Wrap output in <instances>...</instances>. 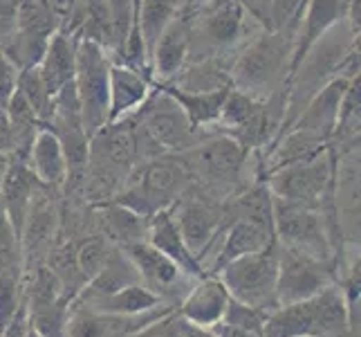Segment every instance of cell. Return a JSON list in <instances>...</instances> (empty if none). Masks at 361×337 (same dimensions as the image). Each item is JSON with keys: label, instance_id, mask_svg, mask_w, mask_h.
Masks as SVG:
<instances>
[{"label": "cell", "instance_id": "1", "mask_svg": "<svg viewBox=\"0 0 361 337\" xmlns=\"http://www.w3.org/2000/svg\"><path fill=\"white\" fill-rule=\"evenodd\" d=\"M345 331L350 315L339 283L303 302L276 306L263 324V337H337Z\"/></svg>", "mask_w": 361, "mask_h": 337}, {"label": "cell", "instance_id": "2", "mask_svg": "<svg viewBox=\"0 0 361 337\" xmlns=\"http://www.w3.org/2000/svg\"><path fill=\"white\" fill-rule=\"evenodd\" d=\"M294 39L279 32H260L229 70L231 88L263 102L288 83L292 68Z\"/></svg>", "mask_w": 361, "mask_h": 337}, {"label": "cell", "instance_id": "3", "mask_svg": "<svg viewBox=\"0 0 361 337\" xmlns=\"http://www.w3.org/2000/svg\"><path fill=\"white\" fill-rule=\"evenodd\" d=\"M189 180V171L182 167L178 158L159 155L140 162L113 201L148 220L157 211L176 205L184 196Z\"/></svg>", "mask_w": 361, "mask_h": 337}, {"label": "cell", "instance_id": "4", "mask_svg": "<svg viewBox=\"0 0 361 337\" xmlns=\"http://www.w3.org/2000/svg\"><path fill=\"white\" fill-rule=\"evenodd\" d=\"M274 241L294 254L314 259L319 264H334L332 232L339 227L332 216L319 209L301 207L271 196Z\"/></svg>", "mask_w": 361, "mask_h": 337}, {"label": "cell", "instance_id": "5", "mask_svg": "<svg viewBox=\"0 0 361 337\" xmlns=\"http://www.w3.org/2000/svg\"><path fill=\"white\" fill-rule=\"evenodd\" d=\"M274 198L288 201L301 207L319 209L323 214L334 216V151L328 146L326 153H321L301 165H292L269 173L263 180ZM339 225V223H337Z\"/></svg>", "mask_w": 361, "mask_h": 337}, {"label": "cell", "instance_id": "6", "mask_svg": "<svg viewBox=\"0 0 361 337\" xmlns=\"http://www.w3.org/2000/svg\"><path fill=\"white\" fill-rule=\"evenodd\" d=\"M216 277L227 288L229 297L260 313H271L279 306L276 279H279V245L274 241L265 249L245 254L222 266Z\"/></svg>", "mask_w": 361, "mask_h": 337}, {"label": "cell", "instance_id": "7", "mask_svg": "<svg viewBox=\"0 0 361 337\" xmlns=\"http://www.w3.org/2000/svg\"><path fill=\"white\" fill-rule=\"evenodd\" d=\"M113 59L94 41H77V72H74V90L79 97L83 131L92 137L108 124V81Z\"/></svg>", "mask_w": 361, "mask_h": 337}, {"label": "cell", "instance_id": "8", "mask_svg": "<svg viewBox=\"0 0 361 337\" xmlns=\"http://www.w3.org/2000/svg\"><path fill=\"white\" fill-rule=\"evenodd\" d=\"M130 117L140 124V129L151 137L153 144L161 148V153L178 155L211 137L209 131L193 126L184 110L161 88L148 95L142 108Z\"/></svg>", "mask_w": 361, "mask_h": 337}, {"label": "cell", "instance_id": "9", "mask_svg": "<svg viewBox=\"0 0 361 337\" xmlns=\"http://www.w3.org/2000/svg\"><path fill=\"white\" fill-rule=\"evenodd\" d=\"M249 151L229 135H211L176 158L189 176H197L211 189H233L240 182Z\"/></svg>", "mask_w": 361, "mask_h": 337}, {"label": "cell", "instance_id": "10", "mask_svg": "<svg viewBox=\"0 0 361 337\" xmlns=\"http://www.w3.org/2000/svg\"><path fill=\"white\" fill-rule=\"evenodd\" d=\"M189 14H193V18H189L191 39L197 36V45L211 52L238 43L249 16L240 0H204Z\"/></svg>", "mask_w": 361, "mask_h": 337}, {"label": "cell", "instance_id": "11", "mask_svg": "<svg viewBox=\"0 0 361 337\" xmlns=\"http://www.w3.org/2000/svg\"><path fill=\"white\" fill-rule=\"evenodd\" d=\"M123 252L135 264L140 272V281L148 290L155 292L161 302L166 304L169 297H182L191 290L195 277L184 272L176 261H171L164 252H159L148 241H137L130 245H123Z\"/></svg>", "mask_w": 361, "mask_h": 337}, {"label": "cell", "instance_id": "12", "mask_svg": "<svg viewBox=\"0 0 361 337\" xmlns=\"http://www.w3.org/2000/svg\"><path fill=\"white\" fill-rule=\"evenodd\" d=\"M334 283V264H319L314 259L294 254L279 247V279L276 299L279 306L303 302L326 290Z\"/></svg>", "mask_w": 361, "mask_h": 337}, {"label": "cell", "instance_id": "13", "mask_svg": "<svg viewBox=\"0 0 361 337\" xmlns=\"http://www.w3.org/2000/svg\"><path fill=\"white\" fill-rule=\"evenodd\" d=\"M171 214L178 225V232L182 236L184 245L189 247V252L202 264V256L207 249L214 245L216 234L222 232L225 216H222L214 205L197 201V198L186 201L184 196L171 207Z\"/></svg>", "mask_w": 361, "mask_h": 337}, {"label": "cell", "instance_id": "14", "mask_svg": "<svg viewBox=\"0 0 361 337\" xmlns=\"http://www.w3.org/2000/svg\"><path fill=\"white\" fill-rule=\"evenodd\" d=\"M191 54V28L184 11L178 16L159 36L151 54V79L155 83H169L184 70L186 59Z\"/></svg>", "mask_w": 361, "mask_h": 337}, {"label": "cell", "instance_id": "15", "mask_svg": "<svg viewBox=\"0 0 361 337\" xmlns=\"http://www.w3.org/2000/svg\"><path fill=\"white\" fill-rule=\"evenodd\" d=\"M153 93V79L123 64L110 66L108 81V124L135 115Z\"/></svg>", "mask_w": 361, "mask_h": 337}, {"label": "cell", "instance_id": "16", "mask_svg": "<svg viewBox=\"0 0 361 337\" xmlns=\"http://www.w3.org/2000/svg\"><path fill=\"white\" fill-rule=\"evenodd\" d=\"M41 182L36 180L32 169L25 160H11L7 169V176L0 187V207H3L9 225L14 227L16 236L20 239L25 218L30 214V207L34 203L36 194L41 191Z\"/></svg>", "mask_w": 361, "mask_h": 337}, {"label": "cell", "instance_id": "17", "mask_svg": "<svg viewBox=\"0 0 361 337\" xmlns=\"http://www.w3.org/2000/svg\"><path fill=\"white\" fill-rule=\"evenodd\" d=\"M348 83H350V79L345 77H334L332 81H328L305 104V108L298 112V117L294 119L290 129H303L330 144L334 124H337V115H339L341 97L348 88Z\"/></svg>", "mask_w": 361, "mask_h": 337}, {"label": "cell", "instance_id": "18", "mask_svg": "<svg viewBox=\"0 0 361 337\" xmlns=\"http://www.w3.org/2000/svg\"><path fill=\"white\" fill-rule=\"evenodd\" d=\"M25 162H27L36 180L47 189H59L68 182V160L63 146H61L56 133L47 129L45 124H41V129L36 131Z\"/></svg>", "mask_w": 361, "mask_h": 337}, {"label": "cell", "instance_id": "19", "mask_svg": "<svg viewBox=\"0 0 361 337\" xmlns=\"http://www.w3.org/2000/svg\"><path fill=\"white\" fill-rule=\"evenodd\" d=\"M227 302L229 292L216 274L214 277H200L184 295L180 315L197 326H214L225 315Z\"/></svg>", "mask_w": 361, "mask_h": 337}, {"label": "cell", "instance_id": "20", "mask_svg": "<svg viewBox=\"0 0 361 337\" xmlns=\"http://www.w3.org/2000/svg\"><path fill=\"white\" fill-rule=\"evenodd\" d=\"M348 0H307L305 14L298 25L296 39H294V52H292V68L305 57V52L312 47L332 25L345 18ZM290 68V72H292Z\"/></svg>", "mask_w": 361, "mask_h": 337}, {"label": "cell", "instance_id": "21", "mask_svg": "<svg viewBox=\"0 0 361 337\" xmlns=\"http://www.w3.org/2000/svg\"><path fill=\"white\" fill-rule=\"evenodd\" d=\"M59 227V211L54 201L47 194V187H41L36 194L34 203L30 207V214L25 218L23 232H20V252L23 259H30L34 252H43V249L52 247L54 234Z\"/></svg>", "mask_w": 361, "mask_h": 337}, {"label": "cell", "instance_id": "22", "mask_svg": "<svg viewBox=\"0 0 361 337\" xmlns=\"http://www.w3.org/2000/svg\"><path fill=\"white\" fill-rule=\"evenodd\" d=\"M77 36L66 34L61 30L49 36L45 54L39 64V72L52 97L74 81V72H77Z\"/></svg>", "mask_w": 361, "mask_h": 337}, {"label": "cell", "instance_id": "23", "mask_svg": "<svg viewBox=\"0 0 361 337\" xmlns=\"http://www.w3.org/2000/svg\"><path fill=\"white\" fill-rule=\"evenodd\" d=\"M146 241L153 247H157L159 252H164L171 261H176L184 272L191 274V277H195V279L204 277L202 264L189 252V247H186L182 241V236L178 232V225H176V220H173L171 207L161 209L155 216L148 218Z\"/></svg>", "mask_w": 361, "mask_h": 337}, {"label": "cell", "instance_id": "24", "mask_svg": "<svg viewBox=\"0 0 361 337\" xmlns=\"http://www.w3.org/2000/svg\"><path fill=\"white\" fill-rule=\"evenodd\" d=\"M271 243H274V232H269L263 225L245 218H233L231 225L225 227V236H222V243L218 247L216 261L211 268H214V272H218L229 261L258 252V249H265Z\"/></svg>", "mask_w": 361, "mask_h": 337}, {"label": "cell", "instance_id": "25", "mask_svg": "<svg viewBox=\"0 0 361 337\" xmlns=\"http://www.w3.org/2000/svg\"><path fill=\"white\" fill-rule=\"evenodd\" d=\"M83 306H88L97 313L104 315H121V317H133V315H144L148 310H155L159 306H166L161 299L146 288L144 283H133L121 288L117 292L102 295V297H88V299H74Z\"/></svg>", "mask_w": 361, "mask_h": 337}, {"label": "cell", "instance_id": "26", "mask_svg": "<svg viewBox=\"0 0 361 337\" xmlns=\"http://www.w3.org/2000/svg\"><path fill=\"white\" fill-rule=\"evenodd\" d=\"M173 102H176L184 115L189 117L193 126L209 131V126H216V122L220 117V108L225 102L227 90H211V93H193V90H182L173 83H157Z\"/></svg>", "mask_w": 361, "mask_h": 337}, {"label": "cell", "instance_id": "27", "mask_svg": "<svg viewBox=\"0 0 361 337\" xmlns=\"http://www.w3.org/2000/svg\"><path fill=\"white\" fill-rule=\"evenodd\" d=\"M133 283H142L140 281V272H137L135 264L128 259V254L123 252H110L104 268L99 270L94 277L83 285L79 290V295L74 299H88V297H102V295H110L117 292L121 288Z\"/></svg>", "mask_w": 361, "mask_h": 337}, {"label": "cell", "instance_id": "28", "mask_svg": "<svg viewBox=\"0 0 361 337\" xmlns=\"http://www.w3.org/2000/svg\"><path fill=\"white\" fill-rule=\"evenodd\" d=\"M176 0H135V25L140 30L148 59L153 54V47L159 41V36L178 16Z\"/></svg>", "mask_w": 361, "mask_h": 337}, {"label": "cell", "instance_id": "29", "mask_svg": "<svg viewBox=\"0 0 361 337\" xmlns=\"http://www.w3.org/2000/svg\"><path fill=\"white\" fill-rule=\"evenodd\" d=\"M102 218L106 225V234L110 239L119 241L121 245H130L137 241H146V230L148 220L142 218L140 214H135L133 209L123 207L115 201L102 203Z\"/></svg>", "mask_w": 361, "mask_h": 337}, {"label": "cell", "instance_id": "30", "mask_svg": "<svg viewBox=\"0 0 361 337\" xmlns=\"http://www.w3.org/2000/svg\"><path fill=\"white\" fill-rule=\"evenodd\" d=\"M231 214L233 218H245L267 227L274 232V209H271V191L267 184L260 180L258 184L249 187L243 194H238L231 201Z\"/></svg>", "mask_w": 361, "mask_h": 337}, {"label": "cell", "instance_id": "31", "mask_svg": "<svg viewBox=\"0 0 361 337\" xmlns=\"http://www.w3.org/2000/svg\"><path fill=\"white\" fill-rule=\"evenodd\" d=\"M72 297H61L49 304H27L30 331L39 337H63Z\"/></svg>", "mask_w": 361, "mask_h": 337}, {"label": "cell", "instance_id": "32", "mask_svg": "<svg viewBox=\"0 0 361 337\" xmlns=\"http://www.w3.org/2000/svg\"><path fill=\"white\" fill-rule=\"evenodd\" d=\"M16 90L25 97L34 110V115L39 117L41 124H47V119L52 117V106H54V97L49 95L47 85L39 72V66L34 68H25L18 72V81H16Z\"/></svg>", "mask_w": 361, "mask_h": 337}, {"label": "cell", "instance_id": "33", "mask_svg": "<svg viewBox=\"0 0 361 337\" xmlns=\"http://www.w3.org/2000/svg\"><path fill=\"white\" fill-rule=\"evenodd\" d=\"M307 0H269L265 32H279L296 39L298 25L305 14Z\"/></svg>", "mask_w": 361, "mask_h": 337}, {"label": "cell", "instance_id": "34", "mask_svg": "<svg viewBox=\"0 0 361 337\" xmlns=\"http://www.w3.org/2000/svg\"><path fill=\"white\" fill-rule=\"evenodd\" d=\"M47 268L56 274L61 283H63L66 292L70 290V285L74 290H81L85 285L81 272L77 268V261H74V245L72 243H61V245L49 247Z\"/></svg>", "mask_w": 361, "mask_h": 337}, {"label": "cell", "instance_id": "35", "mask_svg": "<svg viewBox=\"0 0 361 337\" xmlns=\"http://www.w3.org/2000/svg\"><path fill=\"white\" fill-rule=\"evenodd\" d=\"M110 252L113 249L104 236H90V239H83L79 245H74V261H77V268L85 283L104 268Z\"/></svg>", "mask_w": 361, "mask_h": 337}, {"label": "cell", "instance_id": "36", "mask_svg": "<svg viewBox=\"0 0 361 337\" xmlns=\"http://www.w3.org/2000/svg\"><path fill=\"white\" fill-rule=\"evenodd\" d=\"M265 313H260V310L252 308V306H245L240 302H235V299L229 297L227 302V308H225V315H222L220 321H227L231 326H238V329H245L254 335H260L263 337V324H265Z\"/></svg>", "mask_w": 361, "mask_h": 337}, {"label": "cell", "instance_id": "37", "mask_svg": "<svg viewBox=\"0 0 361 337\" xmlns=\"http://www.w3.org/2000/svg\"><path fill=\"white\" fill-rule=\"evenodd\" d=\"M20 239L9 225L3 207H0V270H20Z\"/></svg>", "mask_w": 361, "mask_h": 337}, {"label": "cell", "instance_id": "38", "mask_svg": "<svg viewBox=\"0 0 361 337\" xmlns=\"http://www.w3.org/2000/svg\"><path fill=\"white\" fill-rule=\"evenodd\" d=\"M130 337H184V317L176 310H169L153 321H148Z\"/></svg>", "mask_w": 361, "mask_h": 337}, {"label": "cell", "instance_id": "39", "mask_svg": "<svg viewBox=\"0 0 361 337\" xmlns=\"http://www.w3.org/2000/svg\"><path fill=\"white\" fill-rule=\"evenodd\" d=\"M18 68L11 64V59L5 54V49L0 47V106L5 108L9 102V97L16 90V81H18Z\"/></svg>", "mask_w": 361, "mask_h": 337}, {"label": "cell", "instance_id": "40", "mask_svg": "<svg viewBox=\"0 0 361 337\" xmlns=\"http://www.w3.org/2000/svg\"><path fill=\"white\" fill-rule=\"evenodd\" d=\"M243 7L247 9V14L252 16L260 28L265 30V18H267V7H269V0H240Z\"/></svg>", "mask_w": 361, "mask_h": 337}, {"label": "cell", "instance_id": "41", "mask_svg": "<svg viewBox=\"0 0 361 337\" xmlns=\"http://www.w3.org/2000/svg\"><path fill=\"white\" fill-rule=\"evenodd\" d=\"M209 329L214 331L216 337H260V335H254V333H249L245 329L231 326V324H227V321H218V324H214V326H209Z\"/></svg>", "mask_w": 361, "mask_h": 337}, {"label": "cell", "instance_id": "42", "mask_svg": "<svg viewBox=\"0 0 361 337\" xmlns=\"http://www.w3.org/2000/svg\"><path fill=\"white\" fill-rule=\"evenodd\" d=\"M184 337H216V335L209 326H197V324L184 319Z\"/></svg>", "mask_w": 361, "mask_h": 337}, {"label": "cell", "instance_id": "43", "mask_svg": "<svg viewBox=\"0 0 361 337\" xmlns=\"http://www.w3.org/2000/svg\"><path fill=\"white\" fill-rule=\"evenodd\" d=\"M9 165H11V155L0 151V187H3V180H5V176H7Z\"/></svg>", "mask_w": 361, "mask_h": 337}, {"label": "cell", "instance_id": "44", "mask_svg": "<svg viewBox=\"0 0 361 337\" xmlns=\"http://www.w3.org/2000/svg\"><path fill=\"white\" fill-rule=\"evenodd\" d=\"M204 3V0H176V5L180 11H193Z\"/></svg>", "mask_w": 361, "mask_h": 337}]
</instances>
